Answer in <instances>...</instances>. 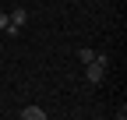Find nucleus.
Here are the masks:
<instances>
[{
  "label": "nucleus",
  "instance_id": "f257e3e1",
  "mask_svg": "<svg viewBox=\"0 0 127 120\" xmlns=\"http://www.w3.org/2000/svg\"><path fill=\"white\" fill-rule=\"evenodd\" d=\"M106 67H109V57H106V53H95L88 64H85V81H92V85H102V78H106Z\"/></svg>",
  "mask_w": 127,
  "mask_h": 120
},
{
  "label": "nucleus",
  "instance_id": "f03ea898",
  "mask_svg": "<svg viewBox=\"0 0 127 120\" xmlns=\"http://www.w3.org/2000/svg\"><path fill=\"white\" fill-rule=\"evenodd\" d=\"M25 21H28V11H25V7H14V11H11V25L4 28V32H7V35H18L21 28H25Z\"/></svg>",
  "mask_w": 127,
  "mask_h": 120
},
{
  "label": "nucleus",
  "instance_id": "7ed1b4c3",
  "mask_svg": "<svg viewBox=\"0 0 127 120\" xmlns=\"http://www.w3.org/2000/svg\"><path fill=\"white\" fill-rule=\"evenodd\" d=\"M18 117H21V120H46V110H39V106H25Z\"/></svg>",
  "mask_w": 127,
  "mask_h": 120
},
{
  "label": "nucleus",
  "instance_id": "20e7f679",
  "mask_svg": "<svg viewBox=\"0 0 127 120\" xmlns=\"http://www.w3.org/2000/svg\"><path fill=\"white\" fill-rule=\"evenodd\" d=\"M92 57H95V50H78V60H81V64H88Z\"/></svg>",
  "mask_w": 127,
  "mask_h": 120
},
{
  "label": "nucleus",
  "instance_id": "39448f33",
  "mask_svg": "<svg viewBox=\"0 0 127 120\" xmlns=\"http://www.w3.org/2000/svg\"><path fill=\"white\" fill-rule=\"evenodd\" d=\"M7 25H11V18H7V14H4V11H0V32H4V28H7Z\"/></svg>",
  "mask_w": 127,
  "mask_h": 120
}]
</instances>
